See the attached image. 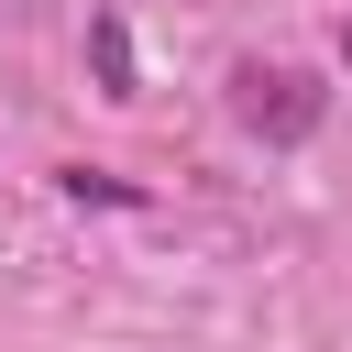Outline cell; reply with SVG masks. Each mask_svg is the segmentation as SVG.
Masks as SVG:
<instances>
[{
  "instance_id": "6da1fadb",
  "label": "cell",
  "mask_w": 352,
  "mask_h": 352,
  "mask_svg": "<svg viewBox=\"0 0 352 352\" xmlns=\"http://www.w3.org/2000/svg\"><path fill=\"white\" fill-rule=\"evenodd\" d=\"M242 110H253V121H264V110H275V121H286V132H297V121H308V99H297V77H264V66H253V77H242Z\"/></svg>"
},
{
  "instance_id": "7a4b0ae2",
  "label": "cell",
  "mask_w": 352,
  "mask_h": 352,
  "mask_svg": "<svg viewBox=\"0 0 352 352\" xmlns=\"http://www.w3.org/2000/svg\"><path fill=\"white\" fill-rule=\"evenodd\" d=\"M99 77H110V99H132V44H121V22H99Z\"/></svg>"
},
{
  "instance_id": "3957f363",
  "label": "cell",
  "mask_w": 352,
  "mask_h": 352,
  "mask_svg": "<svg viewBox=\"0 0 352 352\" xmlns=\"http://www.w3.org/2000/svg\"><path fill=\"white\" fill-rule=\"evenodd\" d=\"M341 55H352V22H341Z\"/></svg>"
}]
</instances>
